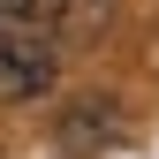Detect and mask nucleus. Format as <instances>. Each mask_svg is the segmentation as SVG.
<instances>
[{
    "label": "nucleus",
    "mask_w": 159,
    "mask_h": 159,
    "mask_svg": "<svg viewBox=\"0 0 159 159\" xmlns=\"http://www.w3.org/2000/svg\"><path fill=\"white\" fill-rule=\"evenodd\" d=\"M53 0H0V15H8V23H30V15H46Z\"/></svg>",
    "instance_id": "20e7f679"
},
{
    "label": "nucleus",
    "mask_w": 159,
    "mask_h": 159,
    "mask_svg": "<svg viewBox=\"0 0 159 159\" xmlns=\"http://www.w3.org/2000/svg\"><path fill=\"white\" fill-rule=\"evenodd\" d=\"M46 15H53V23H61V30L76 38V46H91V38L114 23V0H53Z\"/></svg>",
    "instance_id": "f03ea898"
},
{
    "label": "nucleus",
    "mask_w": 159,
    "mask_h": 159,
    "mask_svg": "<svg viewBox=\"0 0 159 159\" xmlns=\"http://www.w3.org/2000/svg\"><path fill=\"white\" fill-rule=\"evenodd\" d=\"M53 84H61V53H53V38L0 15V98H46Z\"/></svg>",
    "instance_id": "f257e3e1"
},
{
    "label": "nucleus",
    "mask_w": 159,
    "mask_h": 159,
    "mask_svg": "<svg viewBox=\"0 0 159 159\" xmlns=\"http://www.w3.org/2000/svg\"><path fill=\"white\" fill-rule=\"evenodd\" d=\"M114 129H121V121H114V106H76L68 121H61V144H68V152H98Z\"/></svg>",
    "instance_id": "7ed1b4c3"
}]
</instances>
